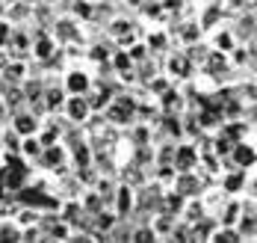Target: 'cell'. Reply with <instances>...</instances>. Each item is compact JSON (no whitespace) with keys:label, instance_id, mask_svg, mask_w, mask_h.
I'll use <instances>...</instances> for the list:
<instances>
[{"label":"cell","instance_id":"obj_1","mask_svg":"<svg viewBox=\"0 0 257 243\" xmlns=\"http://www.w3.org/2000/svg\"><path fill=\"white\" fill-rule=\"evenodd\" d=\"M101 116L109 125H115L118 131H124L130 122L136 119V98L130 95V89H115L112 98L106 101V107L101 110Z\"/></svg>","mask_w":257,"mask_h":243},{"label":"cell","instance_id":"obj_2","mask_svg":"<svg viewBox=\"0 0 257 243\" xmlns=\"http://www.w3.org/2000/svg\"><path fill=\"white\" fill-rule=\"evenodd\" d=\"M160 71H163V74H166L172 83L183 86V83L189 80L198 68L189 62V56H186V51H183V48H172V51H166V54L160 56Z\"/></svg>","mask_w":257,"mask_h":243},{"label":"cell","instance_id":"obj_3","mask_svg":"<svg viewBox=\"0 0 257 243\" xmlns=\"http://www.w3.org/2000/svg\"><path fill=\"white\" fill-rule=\"evenodd\" d=\"M92 80H95V71L86 62H68L59 71V86L65 89V95H86L92 89Z\"/></svg>","mask_w":257,"mask_h":243},{"label":"cell","instance_id":"obj_4","mask_svg":"<svg viewBox=\"0 0 257 243\" xmlns=\"http://www.w3.org/2000/svg\"><path fill=\"white\" fill-rule=\"evenodd\" d=\"M48 30L53 33V39H56L59 45H71V42L86 45V36H83V21H77L74 15H68L65 9H59V12L53 15L51 24H48Z\"/></svg>","mask_w":257,"mask_h":243},{"label":"cell","instance_id":"obj_5","mask_svg":"<svg viewBox=\"0 0 257 243\" xmlns=\"http://www.w3.org/2000/svg\"><path fill=\"white\" fill-rule=\"evenodd\" d=\"M59 116H62V122H65V125L83 128V125L95 116V110H92V104H89V98H86V95H65Z\"/></svg>","mask_w":257,"mask_h":243},{"label":"cell","instance_id":"obj_6","mask_svg":"<svg viewBox=\"0 0 257 243\" xmlns=\"http://www.w3.org/2000/svg\"><path fill=\"white\" fill-rule=\"evenodd\" d=\"M207 184H210V178H207L201 169H186V172H175L169 190H175L183 199H189V196H201V190H204Z\"/></svg>","mask_w":257,"mask_h":243},{"label":"cell","instance_id":"obj_7","mask_svg":"<svg viewBox=\"0 0 257 243\" xmlns=\"http://www.w3.org/2000/svg\"><path fill=\"white\" fill-rule=\"evenodd\" d=\"M225 166H236V169H257V142H254V136L231 142V151H228V157H225Z\"/></svg>","mask_w":257,"mask_h":243},{"label":"cell","instance_id":"obj_8","mask_svg":"<svg viewBox=\"0 0 257 243\" xmlns=\"http://www.w3.org/2000/svg\"><path fill=\"white\" fill-rule=\"evenodd\" d=\"M139 36H142V42L148 45V51H151L154 56H163L166 51H172V48H175L172 33H169L166 24H145Z\"/></svg>","mask_w":257,"mask_h":243},{"label":"cell","instance_id":"obj_9","mask_svg":"<svg viewBox=\"0 0 257 243\" xmlns=\"http://www.w3.org/2000/svg\"><path fill=\"white\" fill-rule=\"evenodd\" d=\"M109 208L115 211L118 219H130L133 211H136V187H130V184H115L112 190V199H109Z\"/></svg>","mask_w":257,"mask_h":243},{"label":"cell","instance_id":"obj_10","mask_svg":"<svg viewBox=\"0 0 257 243\" xmlns=\"http://www.w3.org/2000/svg\"><path fill=\"white\" fill-rule=\"evenodd\" d=\"M228 24L233 27V33H236V39H239V42H251V39H254V33H257V6L228 15Z\"/></svg>","mask_w":257,"mask_h":243},{"label":"cell","instance_id":"obj_11","mask_svg":"<svg viewBox=\"0 0 257 243\" xmlns=\"http://www.w3.org/2000/svg\"><path fill=\"white\" fill-rule=\"evenodd\" d=\"M154 101H157L160 113H183V110L189 107V98H186L183 86H178V83H172L166 92H160Z\"/></svg>","mask_w":257,"mask_h":243},{"label":"cell","instance_id":"obj_12","mask_svg":"<svg viewBox=\"0 0 257 243\" xmlns=\"http://www.w3.org/2000/svg\"><path fill=\"white\" fill-rule=\"evenodd\" d=\"M175 172H186L198 166V145L192 139H175V154H172Z\"/></svg>","mask_w":257,"mask_h":243},{"label":"cell","instance_id":"obj_13","mask_svg":"<svg viewBox=\"0 0 257 243\" xmlns=\"http://www.w3.org/2000/svg\"><path fill=\"white\" fill-rule=\"evenodd\" d=\"M204 42L213 48V51H222V54H231L233 48L239 45V39H236V33H233V27L228 24V21L210 30V33L204 36Z\"/></svg>","mask_w":257,"mask_h":243},{"label":"cell","instance_id":"obj_14","mask_svg":"<svg viewBox=\"0 0 257 243\" xmlns=\"http://www.w3.org/2000/svg\"><path fill=\"white\" fill-rule=\"evenodd\" d=\"M6 125H9L18 136H30V134L39 131L42 119H39L30 107H21V110H12V113H9V122H6Z\"/></svg>","mask_w":257,"mask_h":243},{"label":"cell","instance_id":"obj_15","mask_svg":"<svg viewBox=\"0 0 257 243\" xmlns=\"http://www.w3.org/2000/svg\"><path fill=\"white\" fill-rule=\"evenodd\" d=\"M245 175H248V169H236V166H225V169L219 172L216 184H219V190H222L225 196H239V193L245 190Z\"/></svg>","mask_w":257,"mask_h":243},{"label":"cell","instance_id":"obj_16","mask_svg":"<svg viewBox=\"0 0 257 243\" xmlns=\"http://www.w3.org/2000/svg\"><path fill=\"white\" fill-rule=\"evenodd\" d=\"M0 15L9 21V24H30L33 21V0H3V9Z\"/></svg>","mask_w":257,"mask_h":243},{"label":"cell","instance_id":"obj_17","mask_svg":"<svg viewBox=\"0 0 257 243\" xmlns=\"http://www.w3.org/2000/svg\"><path fill=\"white\" fill-rule=\"evenodd\" d=\"M33 71V59H24V56H9L3 71H0V80L3 83H24V77Z\"/></svg>","mask_w":257,"mask_h":243},{"label":"cell","instance_id":"obj_18","mask_svg":"<svg viewBox=\"0 0 257 243\" xmlns=\"http://www.w3.org/2000/svg\"><path fill=\"white\" fill-rule=\"evenodd\" d=\"M145 222L151 225V231H154L157 240H169V237H172V228H175V222H178V216L166 214V211H157V214H151Z\"/></svg>","mask_w":257,"mask_h":243},{"label":"cell","instance_id":"obj_19","mask_svg":"<svg viewBox=\"0 0 257 243\" xmlns=\"http://www.w3.org/2000/svg\"><path fill=\"white\" fill-rule=\"evenodd\" d=\"M136 21H139V27H145V24H166L169 18H166L160 0H145L139 6V12H136Z\"/></svg>","mask_w":257,"mask_h":243},{"label":"cell","instance_id":"obj_20","mask_svg":"<svg viewBox=\"0 0 257 243\" xmlns=\"http://www.w3.org/2000/svg\"><path fill=\"white\" fill-rule=\"evenodd\" d=\"M239 214H242V208H239V196H225V202L216 208V222L219 225H233L236 219H239Z\"/></svg>","mask_w":257,"mask_h":243},{"label":"cell","instance_id":"obj_21","mask_svg":"<svg viewBox=\"0 0 257 243\" xmlns=\"http://www.w3.org/2000/svg\"><path fill=\"white\" fill-rule=\"evenodd\" d=\"M0 98H3V104L9 107V113L27 107V98H24V92H21V83H3L0 80Z\"/></svg>","mask_w":257,"mask_h":243},{"label":"cell","instance_id":"obj_22","mask_svg":"<svg viewBox=\"0 0 257 243\" xmlns=\"http://www.w3.org/2000/svg\"><path fill=\"white\" fill-rule=\"evenodd\" d=\"M239 243H254L257 240V214H239V219L233 222Z\"/></svg>","mask_w":257,"mask_h":243},{"label":"cell","instance_id":"obj_23","mask_svg":"<svg viewBox=\"0 0 257 243\" xmlns=\"http://www.w3.org/2000/svg\"><path fill=\"white\" fill-rule=\"evenodd\" d=\"M18 154L24 157L30 166H36L39 160V154H42V142H39V136L30 134V136H21V145H18Z\"/></svg>","mask_w":257,"mask_h":243},{"label":"cell","instance_id":"obj_24","mask_svg":"<svg viewBox=\"0 0 257 243\" xmlns=\"http://www.w3.org/2000/svg\"><path fill=\"white\" fill-rule=\"evenodd\" d=\"M0 243H21V225L12 216H0Z\"/></svg>","mask_w":257,"mask_h":243},{"label":"cell","instance_id":"obj_25","mask_svg":"<svg viewBox=\"0 0 257 243\" xmlns=\"http://www.w3.org/2000/svg\"><path fill=\"white\" fill-rule=\"evenodd\" d=\"M106 62H109V71H112V74H121V71H130V68H133V62H130V56H127L124 48H112Z\"/></svg>","mask_w":257,"mask_h":243},{"label":"cell","instance_id":"obj_26","mask_svg":"<svg viewBox=\"0 0 257 243\" xmlns=\"http://www.w3.org/2000/svg\"><path fill=\"white\" fill-rule=\"evenodd\" d=\"M124 51H127V56H130V62H133V65H139V62H145V59L151 56V51H148V45L142 42V36H139V39H136L133 45H127Z\"/></svg>","mask_w":257,"mask_h":243},{"label":"cell","instance_id":"obj_27","mask_svg":"<svg viewBox=\"0 0 257 243\" xmlns=\"http://www.w3.org/2000/svg\"><path fill=\"white\" fill-rule=\"evenodd\" d=\"M142 86H145V89H148V95H160V92H166V89H169V86H172V80H169V77H166V74H163V71H157L154 77H148V80L142 83Z\"/></svg>","mask_w":257,"mask_h":243},{"label":"cell","instance_id":"obj_28","mask_svg":"<svg viewBox=\"0 0 257 243\" xmlns=\"http://www.w3.org/2000/svg\"><path fill=\"white\" fill-rule=\"evenodd\" d=\"M222 3V9L228 12V15H233V12H242V9H251V6H257V0H219Z\"/></svg>","mask_w":257,"mask_h":243},{"label":"cell","instance_id":"obj_29","mask_svg":"<svg viewBox=\"0 0 257 243\" xmlns=\"http://www.w3.org/2000/svg\"><path fill=\"white\" fill-rule=\"evenodd\" d=\"M6 122H9V107H6V104H3V98H0V128H3Z\"/></svg>","mask_w":257,"mask_h":243},{"label":"cell","instance_id":"obj_30","mask_svg":"<svg viewBox=\"0 0 257 243\" xmlns=\"http://www.w3.org/2000/svg\"><path fill=\"white\" fill-rule=\"evenodd\" d=\"M6 59H9V54H6V51L0 48V71H3V65H6Z\"/></svg>","mask_w":257,"mask_h":243},{"label":"cell","instance_id":"obj_31","mask_svg":"<svg viewBox=\"0 0 257 243\" xmlns=\"http://www.w3.org/2000/svg\"><path fill=\"white\" fill-rule=\"evenodd\" d=\"M0 9H3V0H0Z\"/></svg>","mask_w":257,"mask_h":243}]
</instances>
